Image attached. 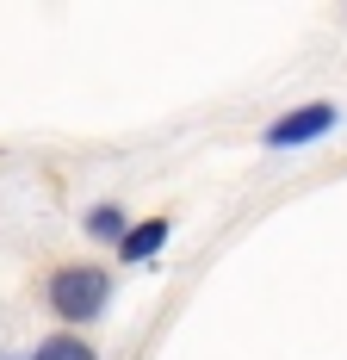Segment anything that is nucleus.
Masks as SVG:
<instances>
[{
	"instance_id": "obj_1",
	"label": "nucleus",
	"mask_w": 347,
	"mask_h": 360,
	"mask_svg": "<svg viewBox=\"0 0 347 360\" xmlns=\"http://www.w3.org/2000/svg\"><path fill=\"white\" fill-rule=\"evenodd\" d=\"M105 298H112V274H105V267L74 261V267H56V274H50V311H56V317H69V323L100 317Z\"/></svg>"
},
{
	"instance_id": "obj_2",
	"label": "nucleus",
	"mask_w": 347,
	"mask_h": 360,
	"mask_svg": "<svg viewBox=\"0 0 347 360\" xmlns=\"http://www.w3.org/2000/svg\"><path fill=\"white\" fill-rule=\"evenodd\" d=\"M335 118H341V112L329 106V100H310V106H298V112H285V118H273V124H267V149L316 143V137H329V131H335Z\"/></svg>"
},
{
	"instance_id": "obj_3",
	"label": "nucleus",
	"mask_w": 347,
	"mask_h": 360,
	"mask_svg": "<svg viewBox=\"0 0 347 360\" xmlns=\"http://www.w3.org/2000/svg\"><path fill=\"white\" fill-rule=\"evenodd\" d=\"M162 243H168V217H149V224H131V236L118 243V255L124 261H149Z\"/></svg>"
},
{
	"instance_id": "obj_4",
	"label": "nucleus",
	"mask_w": 347,
	"mask_h": 360,
	"mask_svg": "<svg viewBox=\"0 0 347 360\" xmlns=\"http://www.w3.org/2000/svg\"><path fill=\"white\" fill-rule=\"evenodd\" d=\"M87 236H100V243H124V236H131V224H124L118 205H93V212H87Z\"/></svg>"
},
{
	"instance_id": "obj_5",
	"label": "nucleus",
	"mask_w": 347,
	"mask_h": 360,
	"mask_svg": "<svg viewBox=\"0 0 347 360\" xmlns=\"http://www.w3.org/2000/svg\"><path fill=\"white\" fill-rule=\"evenodd\" d=\"M32 360H93V348H87L81 335H50V342H44Z\"/></svg>"
}]
</instances>
